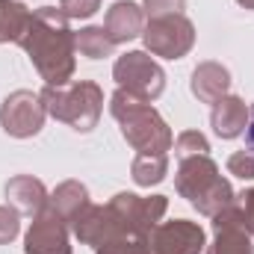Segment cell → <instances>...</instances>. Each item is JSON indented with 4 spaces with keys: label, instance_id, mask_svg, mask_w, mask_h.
I'll use <instances>...</instances> for the list:
<instances>
[{
    "label": "cell",
    "instance_id": "1",
    "mask_svg": "<svg viewBox=\"0 0 254 254\" xmlns=\"http://www.w3.org/2000/svg\"><path fill=\"white\" fill-rule=\"evenodd\" d=\"M71 18L57 6H42L33 12V21L18 42L24 54L30 57L33 68L45 80V86H68L77 68V45H74V30L68 24Z\"/></svg>",
    "mask_w": 254,
    "mask_h": 254
},
{
    "label": "cell",
    "instance_id": "2",
    "mask_svg": "<svg viewBox=\"0 0 254 254\" xmlns=\"http://www.w3.org/2000/svg\"><path fill=\"white\" fill-rule=\"evenodd\" d=\"M110 113L122 127L127 145L139 154H166L175 145V133L166 125V119L142 98L130 95L125 89H116L110 98Z\"/></svg>",
    "mask_w": 254,
    "mask_h": 254
},
{
    "label": "cell",
    "instance_id": "3",
    "mask_svg": "<svg viewBox=\"0 0 254 254\" xmlns=\"http://www.w3.org/2000/svg\"><path fill=\"white\" fill-rule=\"evenodd\" d=\"M175 190L201 216H210V219L237 201L231 181L222 178V172L210 154H195V157L181 160L178 175H175Z\"/></svg>",
    "mask_w": 254,
    "mask_h": 254
},
{
    "label": "cell",
    "instance_id": "4",
    "mask_svg": "<svg viewBox=\"0 0 254 254\" xmlns=\"http://www.w3.org/2000/svg\"><path fill=\"white\" fill-rule=\"evenodd\" d=\"M39 95L48 116H54L57 122L68 125L77 133L95 130L104 113V89L92 80H77L68 86H45Z\"/></svg>",
    "mask_w": 254,
    "mask_h": 254
},
{
    "label": "cell",
    "instance_id": "5",
    "mask_svg": "<svg viewBox=\"0 0 254 254\" xmlns=\"http://www.w3.org/2000/svg\"><path fill=\"white\" fill-rule=\"evenodd\" d=\"M110 219L116 228V237H148L166 216L169 198L166 195H133V192H119L110 204Z\"/></svg>",
    "mask_w": 254,
    "mask_h": 254
},
{
    "label": "cell",
    "instance_id": "6",
    "mask_svg": "<svg viewBox=\"0 0 254 254\" xmlns=\"http://www.w3.org/2000/svg\"><path fill=\"white\" fill-rule=\"evenodd\" d=\"M142 42H145L151 57L184 60L192 51V45H195V27H192V21L184 12L148 18L145 30H142Z\"/></svg>",
    "mask_w": 254,
    "mask_h": 254
},
{
    "label": "cell",
    "instance_id": "7",
    "mask_svg": "<svg viewBox=\"0 0 254 254\" xmlns=\"http://www.w3.org/2000/svg\"><path fill=\"white\" fill-rule=\"evenodd\" d=\"M113 77L119 89H125L148 104L166 92V71L160 68L157 60L148 57V51H130L125 57H119L113 65Z\"/></svg>",
    "mask_w": 254,
    "mask_h": 254
},
{
    "label": "cell",
    "instance_id": "8",
    "mask_svg": "<svg viewBox=\"0 0 254 254\" xmlns=\"http://www.w3.org/2000/svg\"><path fill=\"white\" fill-rule=\"evenodd\" d=\"M45 119H48V110H45L39 92L18 89V92L6 95V101L0 104V127L15 139L36 136L45 127Z\"/></svg>",
    "mask_w": 254,
    "mask_h": 254
},
{
    "label": "cell",
    "instance_id": "9",
    "mask_svg": "<svg viewBox=\"0 0 254 254\" xmlns=\"http://www.w3.org/2000/svg\"><path fill=\"white\" fill-rule=\"evenodd\" d=\"M148 246L154 254H201L207 249V237L204 228L190 219H172L148 234Z\"/></svg>",
    "mask_w": 254,
    "mask_h": 254
},
{
    "label": "cell",
    "instance_id": "10",
    "mask_svg": "<svg viewBox=\"0 0 254 254\" xmlns=\"http://www.w3.org/2000/svg\"><path fill=\"white\" fill-rule=\"evenodd\" d=\"M27 254H71L68 240V222L48 204L39 216H33V225L24 237Z\"/></svg>",
    "mask_w": 254,
    "mask_h": 254
},
{
    "label": "cell",
    "instance_id": "11",
    "mask_svg": "<svg viewBox=\"0 0 254 254\" xmlns=\"http://www.w3.org/2000/svg\"><path fill=\"white\" fill-rule=\"evenodd\" d=\"M213 231L216 237L207 246V254H254V240L246 231L240 201L228 204L222 213L213 216Z\"/></svg>",
    "mask_w": 254,
    "mask_h": 254
},
{
    "label": "cell",
    "instance_id": "12",
    "mask_svg": "<svg viewBox=\"0 0 254 254\" xmlns=\"http://www.w3.org/2000/svg\"><path fill=\"white\" fill-rule=\"evenodd\" d=\"M74 237L83 243V246H104L110 240H116V228H113V219H110V210L107 204H89L71 225Z\"/></svg>",
    "mask_w": 254,
    "mask_h": 254
},
{
    "label": "cell",
    "instance_id": "13",
    "mask_svg": "<svg viewBox=\"0 0 254 254\" xmlns=\"http://www.w3.org/2000/svg\"><path fill=\"white\" fill-rule=\"evenodd\" d=\"M145 21H148V18H145V9H142L139 3H133V0H119V3H113V6L107 9L104 27H107L110 39H113L116 45H125L130 39L142 36Z\"/></svg>",
    "mask_w": 254,
    "mask_h": 254
},
{
    "label": "cell",
    "instance_id": "14",
    "mask_svg": "<svg viewBox=\"0 0 254 254\" xmlns=\"http://www.w3.org/2000/svg\"><path fill=\"white\" fill-rule=\"evenodd\" d=\"M210 125H213V133L219 139H237L246 133V125H249V107L243 98L237 95H225L213 104L210 110Z\"/></svg>",
    "mask_w": 254,
    "mask_h": 254
},
{
    "label": "cell",
    "instance_id": "15",
    "mask_svg": "<svg viewBox=\"0 0 254 254\" xmlns=\"http://www.w3.org/2000/svg\"><path fill=\"white\" fill-rule=\"evenodd\" d=\"M6 198L24 216H39L51 204V195L45 190V184L39 178H33V175H15L6 184Z\"/></svg>",
    "mask_w": 254,
    "mask_h": 254
},
{
    "label": "cell",
    "instance_id": "16",
    "mask_svg": "<svg viewBox=\"0 0 254 254\" xmlns=\"http://www.w3.org/2000/svg\"><path fill=\"white\" fill-rule=\"evenodd\" d=\"M190 89L201 104H216L219 98L231 95V71L222 63H201L192 71Z\"/></svg>",
    "mask_w": 254,
    "mask_h": 254
},
{
    "label": "cell",
    "instance_id": "17",
    "mask_svg": "<svg viewBox=\"0 0 254 254\" xmlns=\"http://www.w3.org/2000/svg\"><path fill=\"white\" fill-rule=\"evenodd\" d=\"M89 204H92V201H89V190H86L80 181H65V184H60V187L54 190V195H51V207L63 216L68 225H71Z\"/></svg>",
    "mask_w": 254,
    "mask_h": 254
},
{
    "label": "cell",
    "instance_id": "18",
    "mask_svg": "<svg viewBox=\"0 0 254 254\" xmlns=\"http://www.w3.org/2000/svg\"><path fill=\"white\" fill-rule=\"evenodd\" d=\"M33 21V12L18 0H0V45L21 42L27 27Z\"/></svg>",
    "mask_w": 254,
    "mask_h": 254
},
{
    "label": "cell",
    "instance_id": "19",
    "mask_svg": "<svg viewBox=\"0 0 254 254\" xmlns=\"http://www.w3.org/2000/svg\"><path fill=\"white\" fill-rule=\"evenodd\" d=\"M169 175V157L166 154H136L130 163V178L136 187H157Z\"/></svg>",
    "mask_w": 254,
    "mask_h": 254
},
{
    "label": "cell",
    "instance_id": "20",
    "mask_svg": "<svg viewBox=\"0 0 254 254\" xmlns=\"http://www.w3.org/2000/svg\"><path fill=\"white\" fill-rule=\"evenodd\" d=\"M74 45H77V51H80L86 60L113 57V51L119 48V45L110 39L107 27H83L80 33H74Z\"/></svg>",
    "mask_w": 254,
    "mask_h": 254
},
{
    "label": "cell",
    "instance_id": "21",
    "mask_svg": "<svg viewBox=\"0 0 254 254\" xmlns=\"http://www.w3.org/2000/svg\"><path fill=\"white\" fill-rule=\"evenodd\" d=\"M172 148H175L178 160H187V157H195V154H210V142H207V136L198 133V130H184V133L175 139Z\"/></svg>",
    "mask_w": 254,
    "mask_h": 254
},
{
    "label": "cell",
    "instance_id": "22",
    "mask_svg": "<svg viewBox=\"0 0 254 254\" xmlns=\"http://www.w3.org/2000/svg\"><path fill=\"white\" fill-rule=\"evenodd\" d=\"M98 254H154L148 246V237H116L104 246H98Z\"/></svg>",
    "mask_w": 254,
    "mask_h": 254
},
{
    "label": "cell",
    "instance_id": "23",
    "mask_svg": "<svg viewBox=\"0 0 254 254\" xmlns=\"http://www.w3.org/2000/svg\"><path fill=\"white\" fill-rule=\"evenodd\" d=\"M18 216H21V213H18L15 207L0 204V246L12 243V240L21 234V219H18Z\"/></svg>",
    "mask_w": 254,
    "mask_h": 254
},
{
    "label": "cell",
    "instance_id": "24",
    "mask_svg": "<svg viewBox=\"0 0 254 254\" xmlns=\"http://www.w3.org/2000/svg\"><path fill=\"white\" fill-rule=\"evenodd\" d=\"M228 172L240 181H254V154L252 151H237L228 157Z\"/></svg>",
    "mask_w": 254,
    "mask_h": 254
},
{
    "label": "cell",
    "instance_id": "25",
    "mask_svg": "<svg viewBox=\"0 0 254 254\" xmlns=\"http://www.w3.org/2000/svg\"><path fill=\"white\" fill-rule=\"evenodd\" d=\"M60 9L68 18H92L101 9V0H60Z\"/></svg>",
    "mask_w": 254,
    "mask_h": 254
},
{
    "label": "cell",
    "instance_id": "26",
    "mask_svg": "<svg viewBox=\"0 0 254 254\" xmlns=\"http://www.w3.org/2000/svg\"><path fill=\"white\" fill-rule=\"evenodd\" d=\"M142 6H145V18H160V15L184 12L187 0H142Z\"/></svg>",
    "mask_w": 254,
    "mask_h": 254
},
{
    "label": "cell",
    "instance_id": "27",
    "mask_svg": "<svg viewBox=\"0 0 254 254\" xmlns=\"http://www.w3.org/2000/svg\"><path fill=\"white\" fill-rule=\"evenodd\" d=\"M237 201H240V207H243L246 231H249V237L254 240V190H243L240 195H237Z\"/></svg>",
    "mask_w": 254,
    "mask_h": 254
},
{
    "label": "cell",
    "instance_id": "28",
    "mask_svg": "<svg viewBox=\"0 0 254 254\" xmlns=\"http://www.w3.org/2000/svg\"><path fill=\"white\" fill-rule=\"evenodd\" d=\"M246 148L254 154V107L249 110V125H246Z\"/></svg>",
    "mask_w": 254,
    "mask_h": 254
},
{
    "label": "cell",
    "instance_id": "29",
    "mask_svg": "<svg viewBox=\"0 0 254 254\" xmlns=\"http://www.w3.org/2000/svg\"><path fill=\"white\" fill-rule=\"evenodd\" d=\"M237 3H240L243 9H254V0H237Z\"/></svg>",
    "mask_w": 254,
    "mask_h": 254
}]
</instances>
